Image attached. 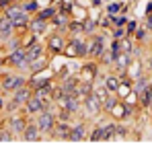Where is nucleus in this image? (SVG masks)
Instances as JSON below:
<instances>
[{
  "label": "nucleus",
  "mask_w": 152,
  "mask_h": 150,
  "mask_svg": "<svg viewBox=\"0 0 152 150\" xmlns=\"http://www.w3.org/2000/svg\"><path fill=\"white\" fill-rule=\"evenodd\" d=\"M12 23H15V27H21L27 23V10L23 8V6H6V12H4Z\"/></svg>",
  "instance_id": "1"
},
{
  "label": "nucleus",
  "mask_w": 152,
  "mask_h": 150,
  "mask_svg": "<svg viewBox=\"0 0 152 150\" xmlns=\"http://www.w3.org/2000/svg\"><path fill=\"white\" fill-rule=\"evenodd\" d=\"M17 68H29V60H27V51L25 50H12L10 58H8Z\"/></svg>",
  "instance_id": "2"
},
{
  "label": "nucleus",
  "mask_w": 152,
  "mask_h": 150,
  "mask_svg": "<svg viewBox=\"0 0 152 150\" xmlns=\"http://www.w3.org/2000/svg\"><path fill=\"white\" fill-rule=\"evenodd\" d=\"M25 84V78L23 76H6L4 80H2V89L4 91H17V89H21Z\"/></svg>",
  "instance_id": "3"
},
{
  "label": "nucleus",
  "mask_w": 152,
  "mask_h": 150,
  "mask_svg": "<svg viewBox=\"0 0 152 150\" xmlns=\"http://www.w3.org/2000/svg\"><path fill=\"white\" fill-rule=\"evenodd\" d=\"M12 29H15V23L4 15V17H0V37L2 39H8L10 35H12Z\"/></svg>",
  "instance_id": "4"
},
{
  "label": "nucleus",
  "mask_w": 152,
  "mask_h": 150,
  "mask_svg": "<svg viewBox=\"0 0 152 150\" xmlns=\"http://www.w3.org/2000/svg\"><path fill=\"white\" fill-rule=\"evenodd\" d=\"M27 99H29V91H25V89L21 86V89L15 91V99H12V105H10V107H17V105H21V103H27Z\"/></svg>",
  "instance_id": "5"
},
{
  "label": "nucleus",
  "mask_w": 152,
  "mask_h": 150,
  "mask_svg": "<svg viewBox=\"0 0 152 150\" xmlns=\"http://www.w3.org/2000/svg\"><path fill=\"white\" fill-rule=\"evenodd\" d=\"M41 99L39 97H33V99H27V109L31 111V113H35V111H41Z\"/></svg>",
  "instance_id": "6"
},
{
  "label": "nucleus",
  "mask_w": 152,
  "mask_h": 150,
  "mask_svg": "<svg viewBox=\"0 0 152 150\" xmlns=\"http://www.w3.org/2000/svg\"><path fill=\"white\" fill-rule=\"evenodd\" d=\"M51 125H53V119H51V115H48V113H45V115H41V117H39V130L48 132Z\"/></svg>",
  "instance_id": "7"
},
{
  "label": "nucleus",
  "mask_w": 152,
  "mask_h": 150,
  "mask_svg": "<svg viewBox=\"0 0 152 150\" xmlns=\"http://www.w3.org/2000/svg\"><path fill=\"white\" fill-rule=\"evenodd\" d=\"M10 127H12V132L23 134V130H25V121H23L21 117H12V119H10Z\"/></svg>",
  "instance_id": "8"
},
{
  "label": "nucleus",
  "mask_w": 152,
  "mask_h": 150,
  "mask_svg": "<svg viewBox=\"0 0 152 150\" xmlns=\"http://www.w3.org/2000/svg\"><path fill=\"white\" fill-rule=\"evenodd\" d=\"M39 53H41V48H39V45H31V48L27 50V60H29V64H31L33 60H37Z\"/></svg>",
  "instance_id": "9"
},
{
  "label": "nucleus",
  "mask_w": 152,
  "mask_h": 150,
  "mask_svg": "<svg viewBox=\"0 0 152 150\" xmlns=\"http://www.w3.org/2000/svg\"><path fill=\"white\" fill-rule=\"evenodd\" d=\"M23 138L25 140H35L37 138V127L35 125H27L25 130H23Z\"/></svg>",
  "instance_id": "10"
},
{
  "label": "nucleus",
  "mask_w": 152,
  "mask_h": 150,
  "mask_svg": "<svg viewBox=\"0 0 152 150\" xmlns=\"http://www.w3.org/2000/svg\"><path fill=\"white\" fill-rule=\"evenodd\" d=\"M84 51H86V45L80 43V41H74V43L68 48V53H72V56H74V53H84Z\"/></svg>",
  "instance_id": "11"
},
{
  "label": "nucleus",
  "mask_w": 152,
  "mask_h": 150,
  "mask_svg": "<svg viewBox=\"0 0 152 150\" xmlns=\"http://www.w3.org/2000/svg\"><path fill=\"white\" fill-rule=\"evenodd\" d=\"M31 29H33L35 33H39V31H43V19H35V21L31 23Z\"/></svg>",
  "instance_id": "12"
},
{
  "label": "nucleus",
  "mask_w": 152,
  "mask_h": 150,
  "mask_svg": "<svg viewBox=\"0 0 152 150\" xmlns=\"http://www.w3.org/2000/svg\"><path fill=\"white\" fill-rule=\"evenodd\" d=\"M82 136H84V130H82V127H76V130H72V134H70L72 140H80Z\"/></svg>",
  "instance_id": "13"
},
{
  "label": "nucleus",
  "mask_w": 152,
  "mask_h": 150,
  "mask_svg": "<svg viewBox=\"0 0 152 150\" xmlns=\"http://www.w3.org/2000/svg\"><path fill=\"white\" fill-rule=\"evenodd\" d=\"M50 45L53 48V50H60V48H62V39H60V37H53V39L50 41Z\"/></svg>",
  "instance_id": "14"
},
{
  "label": "nucleus",
  "mask_w": 152,
  "mask_h": 150,
  "mask_svg": "<svg viewBox=\"0 0 152 150\" xmlns=\"http://www.w3.org/2000/svg\"><path fill=\"white\" fill-rule=\"evenodd\" d=\"M103 51V43H95L93 48H91V53H95V56H99Z\"/></svg>",
  "instance_id": "15"
},
{
  "label": "nucleus",
  "mask_w": 152,
  "mask_h": 150,
  "mask_svg": "<svg viewBox=\"0 0 152 150\" xmlns=\"http://www.w3.org/2000/svg\"><path fill=\"white\" fill-rule=\"evenodd\" d=\"M23 8H25L27 12H31V10H37V2H33V0H31V2H27Z\"/></svg>",
  "instance_id": "16"
},
{
  "label": "nucleus",
  "mask_w": 152,
  "mask_h": 150,
  "mask_svg": "<svg viewBox=\"0 0 152 150\" xmlns=\"http://www.w3.org/2000/svg\"><path fill=\"white\" fill-rule=\"evenodd\" d=\"M107 86H109L111 91H113V89H117V80H115V78H109V80H107Z\"/></svg>",
  "instance_id": "17"
},
{
  "label": "nucleus",
  "mask_w": 152,
  "mask_h": 150,
  "mask_svg": "<svg viewBox=\"0 0 152 150\" xmlns=\"http://www.w3.org/2000/svg\"><path fill=\"white\" fill-rule=\"evenodd\" d=\"M51 12H53V10H51V8H48V10H41V15H39V19H43V21H45V19H48V17H50Z\"/></svg>",
  "instance_id": "18"
},
{
  "label": "nucleus",
  "mask_w": 152,
  "mask_h": 150,
  "mask_svg": "<svg viewBox=\"0 0 152 150\" xmlns=\"http://www.w3.org/2000/svg\"><path fill=\"white\" fill-rule=\"evenodd\" d=\"M10 132H0V140H10Z\"/></svg>",
  "instance_id": "19"
},
{
  "label": "nucleus",
  "mask_w": 152,
  "mask_h": 150,
  "mask_svg": "<svg viewBox=\"0 0 152 150\" xmlns=\"http://www.w3.org/2000/svg\"><path fill=\"white\" fill-rule=\"evenodd\" d=\"M88 107H91L93 111H97V109H99V105L95 103V99H88Z\"/></svg>",
  "instance_id": "20"
},
{
  "label": "nucleus",
  "mask_w": 152,
  "mask_h": 150,
  "mask_svg": "<svg viewBox=\"0 0 152 150\" xmlns=\"http://www.w3.org/2000/svg\"><path fill=\"white\" fill-rule=\"evenodd\" d=\"M113 21H115V25H124V23H126L124 17H117V19H113Z\"/></svg>",
  "instance_id": "21"
},
{
  "label": "nucleus",
  "mask_w": 152,
  "mask_h": 150,
  "mask_svg": "<svg viewBox=\"0 0 152 150\" xmlns=\"http://www.w3.org/2000/svg\"><path fill=\"white\" fill-rule=\"evenodd\" d=\"M113 113H117V115H124V113H126V111H124V109H121V107H117V109H113Z\"/></svg>",
  "instance_id": "22"
},
{
  "label": "nucleus",
  "mask_w": 152,
  "mask_h": 150,
  "mask_svg": "<svg viewBox=\"0 0 152 150\" xmlns=\"http://www.w3.org/2000/svg\"><path fill=\"white\" fill-rule=\"evenodd\" d=\"M8 4H10V0H0V6H4V8H6Z\"/></svg>",
  "instance_id": "23"
}]
</instances>
